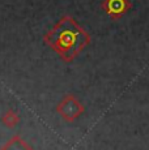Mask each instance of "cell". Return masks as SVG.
Here are the masks:
<instances>
[{"instance_id": "2", "label": "cell", "mask_w": 149, "mask_h": 150, "mask_svg": "<svg viewBox=\"0 0 149 150\" xmlns=\"http://www.w3.org/2000/svg\"><path fill=\"white\" fill-rule=\"evenodd\" d=\"M127 7H128L127 0H110L107 11L114 16H120L122 13L126 12Z\"/></svg>"}, {"instance_id": "3", "label": "cell", "mask_w": 149, "mask_h": 150, "mask_svg": "<svg viewBox=\"0 0 149 150\" xmlns=\"http://www.w3.org/2000/svg\"><path fill=\"white\" fill-rule=\"evenodd\" d=\"M4 150H29L25 145H21L20 142H13V144H9Z\"/></svg>"}, {"instance_id": "1", "label": "cell", "mask_w": 149, "mask_h": 150, "mask_svg": "<svg viewBox=\"0 0 149 150\" xmlns=\"http://www.w3.org/2000/svg\"><path fill=\"white\" fill-rule=\"evenodd\" d=\"M48 45L62 55L63 59L71 60L87 45L88 35L70 18L60 21L46 37Z\"/></svg>"}]
</instances>
